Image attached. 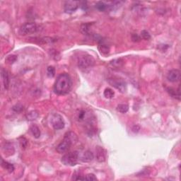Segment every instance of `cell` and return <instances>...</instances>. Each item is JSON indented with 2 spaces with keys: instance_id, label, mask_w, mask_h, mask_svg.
I'll list each match as a JSON object with an SVG mask.
<instances>
[{
  "instance_id": "obj_10",
  "label": "cell",
  "mask_w": 181,
  "mask_h": 181,
  "mask_svg": "<svg viewBox=\"0 0 181 181\" xmlns=\"http://www.w3.org/2000/svg\"><path fill=\"white\" fill-rule=\"evenodd\" d=\"M95 156H96V159L98 162H104L106 159V154H105V151L103 147H100V146H97L95 148Z\"/></svg>"
},
{
  "instance_id": "obj_26",
  "label": "cell",
  "mask_w": 181,
  "mask_h": 181,
  "mask_svg": "<svg viewBox=\"0 0 181 181\" xmlns=\"http://www.w3.org/2000/svg\"><path fill=\"white\" fill-rule=\"evenodd\" d=\"M16 60H17V56H16V55H9V56H8L7 58H6V62L9 64H12V63L15 62Z\"/></svg>"
},
{
  "instance_id": "obj_15",
  "label": "cell",
  "mask_w": 181,
  "mask_h": 181,
  "mask_svg": "<svg viewBox=\"0 0 181 181\" xmlns=\"http://www.w3.org/2000/svg\"><path fill=\"white\" fill-rule=\"evenodd\" d=\"M1 166L3 168H4L5 170H7L9 173H12L14 172L15 168L14 166L12 163H10L9 162L6 161L1 159Z\"/></svg>"
},
{
  "instance_id": "obj_6",
  "label": "cell",
  "mask_w": 181,
  "mask_h": 181,
  "mask_svg": "<svg viewBox=\"0 0 181 181\" xmlns=\"http://www.w3.org/2000/svg\"><path fill=\"white\" fill-rule=\"evenodd\" d=\"M50 122H51L52 126H53V127L55 130H62V129H63L64 127H65V123L63 120V118L58 113L53 114V115H52Z\"/></svg>"
},
{
  "instance_id": "obj_16",
  "label": "cell",
  "mask_w": 181,
  "mask_h": 181,
  "mask_svg": "<svg viewBox=\"0 0 181 181\" xmlns=\"http://www.w3.org/2000/svg\"><path fill=\"white\" fill-rule=\"evenodd\" d=\"M98 50H99L100 53L103 55H107L110 53V47L103 43H100L98 45Z\"/></svg>"
},
{
  "instance_id": "obj_18",
  "label": "cell",
  "mask_w": 181,
  "mask_h": 181,
  "mask_svg": "<svg viewBox=\"0 0 181 181\" xmlns=\"http://www.w3.org/2000/svg\"><path fill=\"white\" fill-rule=\"evenodd\" d=\"M167 90H168V92L169 93V94L171 95L172 97H173V98H177V99L180 100V91H179V90H176L173 89V88H168Z\"/></svg>"
},
{
  "instance_id": "obj_5",
  "label": "cell",
  "mask_w": 181,
  "mask_h": 181,
  "mask_svg": "<svg viewBox=\"0 0 181 181\" xmlns=\"http://www.w3.org/2000/svg\"><path fill=\"white\" fill-rule=\"evenodd\" d=\"M108 81L112 86L118 89L121 93H125L127 90V83L121 78L116 76L110 77L108 79Z\"/></svg>"
},
{
  "instance_id": "obj_3",
  "label": "cell",
  "mask_w": 181,
  "mask_h": 181,
  "mask_svg": "<svg viewBox=\"0 0 181 181\" xmlns=\"http://www.w3.org/2000/svg\"><path fill=\"white\" fill-rule=\"evenodd\" d=\"M95 60L93 58V57L89 55H83L80 56L78 58V67L80 69L85 70L88 69L94 65Z\"/></svg>"
},
{
  "instance_id": "obj_13",
  "label": "cell",
  "mask_w": 181,
  "mask_h": 181,
  "mask_svg": "<svg viewBox=\"0 0 181 181\" xmlns=\"http://www.w3.org/2000/svg\"><path fill=\"white\" fill-rule=\"evenodd\" d=\"M95 8L100 11H105L107 10H110V4L108 3L103 2V1H98V2L95 4Z\"/></svg>"
},
{
  "instance_id": "obj_27",
  "label": "cell",
  "mask_w": 181,
  "mask_h": 181,
  "mask_svg": "<svg viewBox=\"0 0 181 181\" xmlns=\"http://www.w3.org/2000/svg\"><path fill=\"white\" fill-rule=\"evenodd\" d=\"M13 110H14L15 112H17V113H20V112L22 111V110H23V107L22 106V105L18 104V105H14V106L13 107Z\"/></svg>"
},
{
  "instance_id": "obj_22",
  "label": "cell",
  "mask_w": 181,
  "mask_h": 181,
  "mask_svg": "<svg viewBox=\"0 0 181 181\" xmlns=\"http://www.w3.org/2000/svg\"><path fill=\"white\" fill-rule=\"evenodd\" d=\"M129 110V106L127 104H120L117 107V110L121 113H126Z\"/></svg>"
},
{
  "instance_id": "obj_30",
  "label": "cell",
  "mask_w": 181,
  "mask_h": 181,
  "mask_svg": "<svg viewBox=\"0 0 181 181\" xmlns=\"http://www.w3.org/2000/svg\"><path fill=\"white\" fill-rule=\"evenodd\" d=\"M20 143H21V147H22V148L23 147V148H26V145H24V143L27 144V140H26L25 138H21V140H20Z\"/></svg>"
},
{
  "instance_id": "obj_23",
  "label": "cell",
  "mask_w": 181,
  "mask_h": 181,
  "mask_svg": "<svg viewBox=\"0 0 181 181\" xmlns=\"http://www.w3.org/2000/svg\"><path fill=\"white\" fill-rule=\"evenodd\" d=\"M81 31L83 34L88 35L90 32V24L89 23H86V24H83L81 27Z\"/></svg>"
},
{
  "instance_id": "obj_9",
  "label": "cell",
  "mask_w": 181,
  "mask_h": 181,
  "mask_svg": "<svg viewBox=\"0 0 181 181\" xmlns=\"http://www.w3.org/2000/svg\"><path fill=\"white\" fill-rule=\"evenodd\" d=\"M181 76V72L179 69H171L170 71L168 72L167 74V79L169 81L175 83V82H177L180 81Z\"/></svg>"
},
{
  "instance_id": "obj_29",
  "label": "cell",
  "mask_w": 181,
  "mask_h": 181,
  "mask_svg": "<svg viewBox=\"0 0 181 181\" xmlns=\"http://www.w3.org/2000/svg\"><path fill=\"white\" fill-rule=\"evenodd\" d=\"M132 40L133 42H140L141 41V37L137 34H132Z\"/></svg>"
},
{
  "instance_id": "obj_14",
  "label": "cell",
  "mask_w": 181,
  "mask_h": 181,
  "mask_svg": "<svg viewBox=\"0 0 181 181\" xmlns=\"http://www.w3.org/2000/svg\"><path fill=\"white\" fill-rule=\"evenodd\" d=\"M30 131H31L32 135H33L35 138L38 139L41 137V130H40L39 127L37 126L36 125H32L31 127H30Z\"/></svg>"
},
{
  "instance_id": "obj_28",
  "label": "cell",
  "mask_w": 181,
  "mask_h": 181,
  "mask_svg": "<svg viewBox=\"0 0 181 181\" xmlns=\"http://www.w3.org/2000/svg\"><path fill=\"white\" fill-rule=\"evenodd\" d=\"M85 180H96L97 178L93 174H88V175H86V177H85Z\"/></svg>"
},
{
  "instance_id": "obj_21",
  "label": "cell",
  "mask_w": 181,
  "mask_h": 181,
  "mask_svg": "<svg viewBox=\"0 0 181 181\" xmlns=\"http://www.w3.org/2000/svg\"><path fill=\"white\" fill-rule=\"evenodd\" d=\"M103 94H104V96L105 98H108V99H110V98H113L114 95H115V93H114V91L111 89V88H107L105 89Z\"/></svg>"
},
{
  "instance_id": "obj_11",
  "label": "cell",
  "mask_w": 181,
  "mask_h": 181,
  "mask_svg": "<svg viewBox=\"0 0 181 181\" xmlns=\"http://www.w3.org/2000/svg\"><path fill=\"white\" fill-rule=\"evenodd\" d=\"M1 78H2V81L3 83H4V86L6 89H8L9 88V74H8V72L6 71V70L2 69L1 71Z\"/></svg>"
},
{
  "instance_id": "obj_12",
  "label": "cell",
  "mask_w": 181,
  "mask_h": 181,
  "mask_svg": "<svg viewBox=\"0 0 181 181\" xmlns=\"http://www.w3.org/2000/svg\"><path fill=\"white\" fill-rule=\"evenodd\" d=\"M94 158V156L93 154L90 151H86L85 152H83V154H82L81 157V160L83 162L85 163H88V162H90Z\"/></svg>"
},
{
  "instance_id": "obj_20",
  "label": "cell",
  "mask_w": 181,
  "mask_h": 181,
  "mask_svg": "<svg viewBox=\"0 0 181 181\" xmlns=\"http://www.w3.org/2000/svg\"><path fill=\"white\" fill-rule=\"evenodd\" d=\"M123 63H124V62L122 59H116V60H113V61H111L110 65L113 66V67L120 68L122 65H123Z\"/></svg>"
},
{
  "instance_id": "obj_17",
  "label": "cell",
  "mask_w": 181,
  "mask_h": 181,
  "mask_svg": "<svg viewBox=\"0 0 181 181\" xmlns=\"http://www.w3.org/2000/svg\"><path fill=\"white\" fill-rule=\"evenodd\" d=\"M38 115H39V113H38V111H36V110H32V111L29 112V113L26 115V119H27L28 120H30V121H32V120H36L38 117Z\"/></svg>"
},
{
  "instance_id": "obj_1",
  "label": "cell",
  "mask_w": 181,
  "mask_h": 181,
  "mask_svg": "<svg viewBox=\"0 0 181 181\" xmlns=\"http://www.w3.org/2000/svg\"><path fill=\"white\" fill-rule=\"evenodd\" d=\"M72 87L71 76L67 73L61 74L55 83L54 90L59 95H65L69 93Z\"/></svg>"
},
{
  "instance_id": "obj_25",
  "label": "cell",
  "mask_w": 181,
  "mask_h": 181,
  "mask_svg": "<svg viewBox=\"0 0 181 181\" xmlns=\"http://www.w3.org/2000/svg\"><path fill=\"white\" fill-rule=\"evenodd\" d=\"M140 37L141 38H143L144 40H146V41H149V40L151 39V35L147 31H142L141 32Z\"/></svg>"
},
{
  "instance_id": "obj_19",
  "label": "cell",
  "mask_w": 181,
  "mask_h": 181,
  "mask_svg": "<svg viewBox=\"0 0 181 181\" xmlns=\"http://www.w3.org/2000/svg\"><path fill=\"white\" fill-rule=\"evenodd\" d=\"M5 154H8V155H12L14 153V149L13 146L11 144L8 143L5 145V147H4Z\"/></svg>"
},
{
  "instance_id": "obj_4",
  "label": "cell",
  "mask_w": 181,
  "mask_h": 181,
  "mask_svg": "<svg viewBox=\"0 0 181 181\" xmlns=\"http://www.w3.org/2000/svg\"><path fill=\"white\" fill-rule=\"evenodd\" d=\"M79 160V153L76 151L74 152H69V153L65 154L62 157V162L64 165L69 166H74L77 163Z\"/></svg>"
},
{
  "instance_id": "obj_2",
  "label": "cell",
  "mask_w": 181,
  "mask_h": 181,
  "mask_svg": "<svg viewBox=\"0 0 181 181\" xmlns=\"http://www.w3.org/2000/svg\"><path fill=\"white\" fill-rule=\"evenodd\" d=\"M77 142V136L74 132H68L65 135L63 140L57 147L56 150L59 154L66 153L73 144Z\"/></svg>"
},
{
  "instance_id": "obj_24",
  "label": "cell",
  "mask_w": 181,
  "mask_h": 181,
  "mask_svg": "<svg viewBox=\"0 0 181 181\" xmlns=\"http://www.w3.org/2000/svg\"><path fill=\"white\" fill-rule=\"evenodd\" d=\"M47 74L49 77H54L55 75V69L52 66L48 67L47 69Z\"/></svg>"
},
{
  "instance_id": "obj_7",
  "label": "cell",
  "mask_w": 181,
  "mask_h": 181,
  "mask_svg": "<svg viewBox=\"0 0 181 181\" xmlns=\"http://www.w3.org/2000/svg\"><path fill=\"white\" fill-rule=\"evenodd\" d=\"M37 29H38V27H37V25L35 23H26L21 26L19 30V33L21 35H23V36H26V35L35 33L37 31Z\"/></svg>"
},
{
  "instance_id": "obj_8",
  "label": "cell",
  "mask_w": 181,
  "mask_h": 181,
  "mask_svg": "<svg viewBox=\"0 0 181 181\" xmlns=\"http://www.w3.org/2000/svg\"><path fill=\"white\" fill-rule=\"evenodd\" d=\"M79 4V1H66L64 4V10L67 14H72L78 9Z\"/></svg>"
}]
</instances>
